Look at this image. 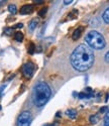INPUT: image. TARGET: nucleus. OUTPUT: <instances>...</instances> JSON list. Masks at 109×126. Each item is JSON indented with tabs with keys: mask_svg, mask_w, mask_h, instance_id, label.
I'll list each match as a JSON object with an SVG mask.
<instances>
[{
	"mask_svg": "<svg viewBox=\"0 0 109 126\" xmlns=\"http://www.w3.org/2000/svg\"><path fill=\"white\" fill-rule=\"evenodd\" d=\"M85 40L87 43V46L94 49H102L106 46V40L104 36L96 30H92L87 33Z\"/></svg>",
	"mask_w": 109,
	"mask_h": 126,
	"instance_id": "3",
	"label": "nucleus"
},
{
	"mask_svg": "<svg viewBox=\"0 0 109 126\" xmlns=\"http://www.w3.org/2000/svg\"><path fill=\"white\" fill-rule=\"evenodd\" d=\"M92 96V94H87V93H80L79 94V98H81V99H83V98H90Z\"/></svg>",
	"mask_w": 109,
	"mask_h": 126,
	"instance_id": "15",
	"label": "nucleus"
},
{
	"mask_svg": "<svg viewBox=\"0 0 109 126\" xmlns=\"http://www.w3.org/2000/svg\"><path fill=\"white\" fill-rule=\"evenodd\" d=\"M31 114L28 111H23L17 118V126H30Z\"/></svg>",
	"mask_w": 109,
	"mask_h": 126,
	"instance_id": "4",
	"label": "nucleus"
},
{
	"mask_svg": "<svg viewBox=\"0 0 109 126\" xmlns=\"http://www.w3.org/2000/svg\"><path fill=\"white\" fill-rule=\"evenodd\" d=\"M104 124H105V126H109V111L106 113L105 117H104Z\"/></svg>",
	"mask_w": 109,
	"mask_h": 126,
	"instance_id": "16",
	"label": "nucleus"
},
{
	"mask_svg": "<svg viewBox=\"0 0 109 126\" xmlns=\"http://www.w3.org/2000/svg\"><path fill=\"white\" fill-rule=\"evenodd\" d=\"M51 126H56V125H54V124H53V125H51Z\"/></svg>",
	"mask_w": 109,
	"mask_h": 126,
	"instance_id": "24",
	"label": "nucleus"
},
{
	"mask_svg": "<svg viewBox=\"0 0 109 126\" xmlns=\"http://www.w3.org/2000/svg\"><path fill=\"white\" fill-rule=\"evenodd\" d=\"M64 3H65V5H68V4L72 3V1H64Z\"/></svg>",
	"mask_w": 109,
	"mask_h": 126,
	"instance_id": "23",
	"label": "nucleus"
},
{
	"mask_svg": "<svg viewBox=\"0 0 109 126\" xmlns=\"http://www.w3.org/2000/svg\"><path fill=\"white\" fill-rule=\"evenodd\" d=\"M11 31H12V28H8V29H6V33L10 34V33H11Z\"/></svg>",
	"mask_w": 109,
	"mask_h": 126,
	"instance_id": "20",
	"label": "nucleus"
},
{
	"mask_svg": "<svg viewBox=\"0 0 109 126\" xmlns=\"http://www.w3.org/2000/svg\"><path fill=\"white\" fill-rule=\"evenodd\" d=\"M106 110H107V107H102V108H101V110H100V111H101V112H105V111H106Z\"/></svg>",
	"mask_w": 109,
	"mask_h": 126,
	"instance_id": "21",
	"label": "nucleus"
},
{
	"mask_svg": "<svg viewBox=\"0 0 109 126\" xmlns=\"http://www.w3.org/2000/svg\"><path fill=\"white\" fill-rule=\"evenodd\" d=\"M98 121H99V117H98L97 115H92V116H90V122L92 124H96Z\"/></svg>",
	"mask_w": 109,
	"mask_h": 126,
	"instance_id": "13",
	"label": "nucleus"
},
{
	"mask_svg": "<svg viewBox=\"0 0 109 126\" xmlns=\"http://www.w3.org/2000/svg\"><path fill=\"white\" fill-rule=\"evenodd\" d=\"M66 114H67V116H69L72 119H75L76 117H77V111H76L75 109H69V110H67L66 111Z\"/></svg>",
	"mask_w": 109,
	"mask_h": 126,
	"instance_id": "9",
	"label": "nucleus"
},
{
	"mask_svg": "<svg viewBox=\"0 0 109 126\" xmlns=\"http://www.w3.org/2000/svg\"><path fill=\"white\" fill-rule=\"evenodd\" d=\"M52 91L48 84L40 82L35 86L32 90V101L37 107L43 106L51 98Z\"/></svg>",
	"mask_w": 109,
	"mask_h": 126,
	"instance_id": "2",
	"label": "nucleus"
},
{
	"mask_svg": "<svg viewBox=\"0 0 109 126\" xmlns=\"http://www.w3.org/2000/svg\"><path fill=\"white\" fill-rule=\"evenodd\" d=\"M70 60L75 70L85 72L93 66L95 58L91 47L87 45H80L74 49Z\"/></svg>",
	"mask_w": 109,
	"mask_h": 126,
	"instance_id": "1",
	"label": "nucleus"
},
{
	"mask_svg": "<svg viewBox=\"0 0 109 126\" xmlns=\"http://www.w3.org/2000/svg\"><path fill=\"white\" fill-rule=\"evenodd\" d=\"M21 27H23V24H22V23H18V24L14 25V26L12 27V29H13V28H21Z\"/></svg>",
	"mask_w": 109,
	"mask_h": 126,
	"instance_id": "19",
	"label": "nucleus"
},
{
	"mask_svg": "<svg viewBox=\"0 0 109 126\" xmlns=\"http://www.w3.org/2000/svg\"><path fill=\"white\" fill-rule=\"evenodd\" d=\"M32 11H34V6H32V5H29V4L23 5L22 7L20 8V14H23V15L30 14Z\"/></svg>",
	"mask_w": 109,
	"mask_h": 126,
	"instance_id": "6",
	"label": "nucleus"
},
{
	"mask_svg": "<svg viewBox=\"0 0 109 126\" xmlns=\"http://www.w3.org/2000/svg\"><path fill=\"white\" fill-rule=\"evenodd\" d=\"M35 50H36V46H35V44H34V43H30L29 47H28V54L32 55V54L35 52Z\"/></svg>",
	"mask_w": 109,
	"mask_h": 126,
	"instance_id": "14",
	"label": "nucleus"
},
{
	"mask_svg": "<svg viewBox=\"0 0 109 126\" xmlns=\"http://www.w3.org/2000/svg\"><path fill=\"white\" fill-rule=\"evenodd\" d=\"M46 13H47V7H45V8L40 9L39 11H38V15H39L40 17H43V16L46 15Z\"/></svg>",
	"mask_w": 109,
	"mask_h": 126,
	"instance_id": "17",
	"label": "nucleus"
},
{
	"mask_svg": "<svg viewBox=\"0 0 109 126\" xmlns=\"http://www.w3.org/2000/svg\"><path fill=\"white\" fill-rule=\"evenodd\" d=\"M37 24H38V19H37V18H34V19H32L31 21L29 22L28 27H29V31H30V32H32V31L36 29V27L37 26Z\"/></svg>",
	"mask_w": 109,
	"mask_h": 126,
	"instance_id": "8",
	"label": "nucleus"
},
{
	"mask_svg": "<svg viewBox=\"0 0 109 126\" xmlns=\"http://www.w3.org/2000/svg\"><path fill=\"white\" fill-rule=\"evenodd\" d=\"M35 69H36V66L32 64V63L29 62V63H26V64H24L22 66V73L26 78H30L32 76V74H34Z\"/></svg>",
	"mask_w": 109,
	"mask_h": 126,
	"instance_id": "5",
	"label": "nucleus"
},
{
	"mask_svg": "<svg viewBox=\"0 0 109 126\" xmlns=\"http://www.w3.org/2000/svg\"><path fill=\"white\" fill-rule=\"evenodd\" d=\"M36 4H41V3H43V1H41V0H40V1H34Z\"/></svg>",
	"mask_w": 109,
	"mask_h": 126,
	"instance_id": "22",
	"label": "nucleus"
},
{
	"mask_svg": "<svg viewBox=\"0 0 109 126\" xmlns=\"http://www.w3.org/2000/svg\"><path fill=\"white\" fill-rule=\"evenodd\" d=\"M104 59H105V62H106V63H109V51L106 52V55H105Z\"/></svg>",
	"mask_w": 109,
	"mask_h": 126,
	"instance_id": "18",
	"label": "nucleus"
},
{
	"mask_svg": "<svg viewBox=\"0 0 109 126\" xmlns=\"http://www.w3.org/2000/svg\"><path fill=\"white\" fill-rule=\"evenodd\" d=\"M82 31H83V27H78L77 29H75L74 32H73V35H72V38L74 40L79 39L80 36H81V34H82Z\"/></svg>",
	"mask_w": 109,
	"mask_h": 126,
	"instance_id": "7",
	"label": "nucleus"
},
{
	"mask_svg": "<svg viewBox=\"0 0 109 126\" xmlns=\"http://www.w3.org/2000/svg\"><path fill=\"white\" fill-rule=\"evenodd\" d=\"M14 38L16 41H22L23 40V33L22 32H20V31H17V32L14 34Z\"/></svg>",
	"mask_w": 109,
	"mask_h": 126,
	"instance_id": "11",
	"label": "nucleus"
},
{
	"mask_svg": "<svg viewBox=\"0 0 109 126\" xmlns=\"http://www.w3.org/2000/svg\"><path fill=\"white\" fill-rule=\"evenodd\" d=\"M8 11H9L10 13H12V14H15L16 11H17L16 6H15L14 4H10V5L8 6Z\"/></svg>",
	"mask_w": 109,
	"mask_h": 126,
	"instance_id": "12",
	"label": "nucleus"
},
{
	"mask_svg": "<svg viewBox=\"0 0 109 126\" xmlns=\"http://www.w3.org/2000/svg\"><path fill=\"white\" fill-rule=\"evenodd\" d=\"M102 18H103V20H104V22H106V23H109V7L105 10V11L103 12V14H102Z\"/></svg>",
	"mask_w": 109,
	"mask_h": 126,
	"instance_id": "10",
	"label": "nucleus"
}]
</instances>
